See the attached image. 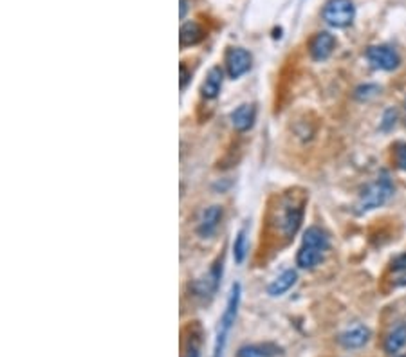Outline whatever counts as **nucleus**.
<instances>
[{"mask_svg":"<svg viewBox=\"0 0 406 357\" xmlns=\"http://www.w3.org/2000/svg\"><path fill=\"white\" fill-rule=\"evenodd\" d=\"M256 119V109L249 103L246 105H240L237 110L231 112V125L233 129L237 132H247L249 129H253Z\"/></svg>","mask_w":406,"mask_h":357,"instance_id":"10","label":"nucleus"},{"mask_svg":"<svg viewBox=\"0 0 406 357\" xmlns=\"http://www.w3.org/2000/svg\"><path fill=\"white\" fill-rule=\"evenodd\" d=\"M220 220H222V208L220 206H210L208 210L202 213L201 220H199V228H197V233L201 237H211V235L217 231Z\"/></svg>","mask_w":406,"mask_h":357,"instance_id":"11","label":"nucleus"},{"mask_svg":"<svg viewBox=\"0 0 406 357\" xmlns=\"http://www.w3.org/2000/svg\"><path fill=\"white\" fill-rule=\"evenodd\" d=\"M183 357H199V341L197 339H190V345H188L186 354Z\"/></svg>","mask_w":406,"mask_h":357,"instance_id":"22","label":"nucleus"},{"mask_svg":"<svg viewBox=\"0 0 406 357\" xmlns=\"http://www.w3.org/2000/svg\"><path fill=\"white\" fill-rule=\"evenodd\" d=\"M367 60L374 69L379 71H394L399 67L401 58L397 55V51L390 46H372L367 51Z\"/></svg>","mask_w":406,"mask_h":357,"instance_id":"6","label":"nucleus"},{"mask_svg":"<svg viewBox=\"0 0 406 357\" xmlns=\"http://www.w3.org/2000/svg\"><path fill=\"white\" fill-rule=\"evenodd\" d=\"M251 55L242 47H233L226 53V71L231 80H237L251 69Z\"/></svg>","mask_w":406,"mask_h":357,"instance_id":"7","label":"nucleus"},{"mask_svg":"<svg viewBox=\"0 0 406 357\" xmlns=\"http://www.w3.org/2000/svg\"><path fill=\"white\" fill-rule=\"evenodd\" d=\"M280 217H279V226L280 231H282L285 237H292L297 235V231L300 229L301 222H303V201H297V199L285 197L282 201L279 208Z\"/></svg>","mask_w":406,"mask_h":357,"instance_id":"5","label":"nucleus"},{"mask_svg":"<svg viewBox=\"0 0 406 357\" xmlns=\"http://www.w3.org/2000/svg\"><path fill=\"white\" fill-rule=\"evenodd\" d=\"M188 80H190V73H188L186 65H181V89H186Z\"/></svg>","mask_w":406,"mask_h":357,"instance_id":"24","label":"nucleus"},{"mask_svg":"<svg viewBox=\"0 0 406 357\" xmlns=\"http://www.w3.org/2000/svg\"><path fill=\"white\" fill-rule=\"evenodd\" d=\"M394 195V184L392 181L388 178L387 174H383L378 181H374L372 184H369L363 193L360 195V201L356 204L358 213H367V211H372L376 208L383 206L385 202Z\"/></svg>","mask_w":406,"mask_h":357,"instance_id":"3","label":"nucleus"},{"mask_svg":"<svg viewBox=\"0 0 406 357\" xmlns=\"http://www.w3.org/2000/svg\"><path fill=\"white\" fill-rule=\"evenodd\" d=\"M394 161H396L397 168L406 172V143H399V145H396V150H394Z\"/></svg>","mask_w":406,"mask_h":357,"instance_id":"19","label":"nucleus"},{"mask_svg":"<svg viewBox=\"0 0 406 357\" xmlns=\"http://www.w3.org/2000/svg\"><path fill=\"white\" fill-rule=\"evenodd\" d=\"M405 345H406V323H399V325H397L396 329L390 330L387 338H385V352L396 354L399 352Z\"/></svg>","mask_w":406,"mask_h":357,"instance_id":"17","label":"nucleus"},{"mask_svg":"<svg viewBox=\"0 0 406 357\" xmlns=\"http://www.w3.org/2000/svg\"><path fill=\"white\" fill-rule=\"evenodd\" d=\"M327 249H329L327 233L324 229L312 226V228L307 229L303 240H301V248L297 257L298 266L301 269H315L316 266H319V262L324 260Z\"/></svg>","mask_w":406,"mask_h":357,"instance_id":"1","label":"nucleus"},{"mask_svg":"<svg viewBox=\"0 0 406 357\" xmlns=\"http://www.w3.org/2000/svg\"><path fill=\"white\" fill-rule=\"evenodd\" d=\"M240 284H235L229 291L228 303L224 309V314L219 321V329H217V336H215V347H213V357H222L224 348L228 343V336L231 332L235 320L238 314V305H240Z\"/></svg>","mask_w":406,"mask_h":357,"instance_id":"2","label":"nucleus"},{"mask_svg":"<svg viewBox=\"0 0 406 357\" xmlns=\"http://www.w3.org/2000/svg\"><path fill=\"white\" fill-rule=\"evenodd\" d=\"M220 276H222V258L215 262L208 275L202 276L201 280H197L195 284H193V293L199 298H211L217 293V289H219Z\"/></svg>","mask_w":406,"mask_h":357,"instance_id":"8","label":"nucleus"},{"mask_svg":"<svg viewBox=\"0 0 406 357\" xmlns=\"http://www.w3.org/2000/svg\"><path fill=\"white\" fill-rule=\"evenodd\" d=\"M204 38V31L197 22L190 20V22H184L181 26V33H179V42H181V47H190L197 46L199 42Z\"/></svg>","mask_w":406,"mask_h":357,"instance_id":"14","label":"nucleus"},{"mask_svg":"<svg viewBox=\"0 0 406 357\" xmlns=\"http://www.w3.org/2000/svg\"><path fill=\"white\" fill-rule=\"evenodd\" d=\"M247 253V238H246V229H240L235 237V242H233V258L237 264H242L244 258H246Z\"/></svg>","mask_w":406,"mask_h":357,"instance_id":"18","label":"nucleus"},{"mask_svg":"<svg viewBox=\"0 0 406 357\" xmlns=\"http://www.w3.org/2000/svg\"><path fill=\"white\" fill-rule=\"evenodd\" d=\"M370 339V330L363 325H356L354 329L343 332L338 338L339 343L345 348H361L363 345L369 343Z\"/></svg>","mask_w":406,"mask_h":357,"instance_id":"12","label":"nucleus"},{"mask_svg":"<svg viewBox=\"0 0 406 357\" xmlns=\"http://www.w3.org/2000/svg\"><path fill=\"white\" fill-rule=\"evenodd\" d=\"M186 10H188V0H181V19H184Z\"/></svg>","mask_w":406,"mask_h":357,"instance_id":"25","label":"nucleus"},{"mask_svg":"<svg viewBox=\"0 0 406 357\" xmlns=\"http://www.w3.org/2000/svg\"><path fill=\"white\" fill-rule=\"evenodd\" d=\"M280 354V348L274 343H256L246 345L238 348V357H276Z\"/></svg>","mask_w":406,"mask_h":357,"instance_id":"16","label":"nucleus"},{"mask_svg":"<svg viewBox=\"0 0 406 357\" xmlns=\"http://www.w3.org/2000/svg\"><path fill=\"white\" fill-rule=\"evenodd\" d=\"M396 118H397L396 110H394V109L387 110V112H385V119H383V125H381V129H383V130L392 129L394 125H396Z\"/></svg>","mask_w":406,"mask_h":357,"instance_id":"21","label":"nucleus"},{"mask_svg":"<svg viewBox=\"0 0 406 357\" xmlns=\"http://www.w3.org/2000/svg\"><path fill=\"white\" fill-rule=\"evenodd\" d=\"M321 17L330 28L343 29L348 28L354 22L356 17V8L352 4V0H327L321 11Z\"/></svg>","mask_w":406,"mask_h":357,"instance_id":"4","label":"nucleus"},{"mask_svg":"<svg viewBox=\"0 0 406 357\" xmlns=\"http://www.w3.org/2000/svg\"><path fill=\"white\" fill-rule=\"evenodd\" d=\"M394 269H396V271H406V253L397 258L396 262H394Z\"/></svg>","mask_w":406,"mask_h":357,"instance_id":"23","label":"nucleus"},{"mask_svg":"<svg viewBox=\"0 0 406 357\" xmlns=\"http://www.w3.org/2000/svg\"><path fill=\"white\" fill-rule=\"evenodd\" d=\"M399 357H406V356H399Z\"/></svg>","mask_w":406,"mask_h":357,"instance_id":"26","label":"nucleus"},{"mask_svg":"<svg viewBox=\"0 0 406 357\" xmlns=\"http://www.w3.org/2000/svg\"><path fill=\"white\" fill-rule=\"evenodd\" d=\"M222 82H224V73L220 67H213L210 69L208 76H206L204 83H202V98L206 100H215V98L219 96L220 89H222Z\"/></svg>","mask_w":406,"mask_h":357,"instance_id":"13","label":"nucleus"},{"mask_svg":"<svg viewBox=\"0 0 406 357\" xmlns=\"http://www.w3.org/2000/svg\"><path fill=\"white\" fill-rule=\"evenodd\" d=\"M297 280H298L297 271H292V269L283 271V273L279 276V278L271 282L270 287H267V293H270L271 296H274V298L282 296V294L288 293V291L292 287V285L297 284Z\"/></svg>","mask_w":406,"mask_h":357,"instance_id":"15","label":"nucleus"},{"mask_svg":"<svg viewBox=\"0 0 406 357\" xmlns=\"http://www.w3.org/2000/svg\"><path fill=\"white\" fill-rule=\"evenodd\" d=\"M379 92V87L376 85H365V87H360L356 91V98L358 100H369V98L376 96Z\"/></svg>","mask_w":406,"mask_h":357,"instance_id":"20","label":"nucleus"},{"mask_svg":"<svg viewBox=\"0 0 406 357\" xmlns=\"http://www.w3.org/2000/svg\"><path fill=\"white\" fill-rule=\"evenodd\" d=\"M334 47H336V38L327 31L316 33L312 40L309 44V53L312 56V60L316 62H325V60L329 58L333 55Z\"/></svg>","mask_w":406,"mask_h":357,"instance_id":"9","label":"nucleus"}]
</instances>
